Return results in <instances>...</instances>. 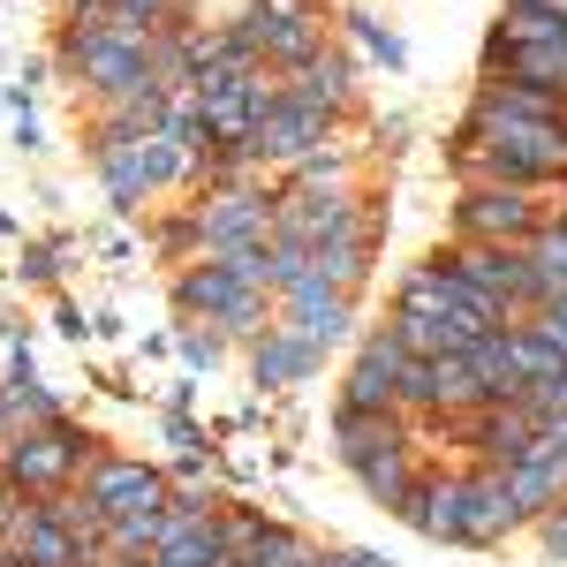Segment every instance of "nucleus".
<instances>
[{
    "label": "nucleus",
    "mask_w": 567,
    "mask_h": 567,
    "mask_svg": "<svg viewBox=\"0 0 567 567\" xmlns=\"http://www.w3.org/2000/svg\"><path fill=\"white\" fill-rule=\"evenodd\" d=\"M167 303H175L182 326H219L227 349H250V341H265V333L280 326V296H265V288H250V280H235V265H227V258L182 265L175 280H167Z\"/></svg>",
    "instance_id": "nucleus-1"
},
{
    "label": "nucleus",
    "mask_w": 567,
    "mask_h": 567,
    "mask_svg": "<svg viewBox=\"0 0 567 567\" xmlns=\"http://www.w3.org/2000/svg\"><path fill=\"white\" fill-rule=\"evenodd\" d=\"M553 219H560V189L454 182V205H446V243H499V250H529Z\"/></svg>",
    "instance_id": "nucleus-2"
},
{
    "label": "nucleus",
    "mask_w": 567,
    "mask_h": 567,
    "mask_svg": "<svg viewBox=\"0 0 567 567\" xmlns=\"http://www.w3.org/2000/svg\"><path fill=\"white\" fill-rule=\"evenodd\" d=\"M99 454H106V439L84 432L76 416H61V424H39V432H23L16 446H0V477L23 484L31 499H53V492H69V484L84 477Z\"/></svg>",
    "instance_id": "nucleus-3"
},
{
    "label": "nucleus",
    "mask_w": 567,
    "mask_h": 567,
    "mask_svg": "<svg viewBox=\"0 0 567 567\" xmlns=\"http://www.w3.org/2000/svg\"><path fill=\"white\" fill-rule=\"evenodd\" d=\"M250 45H258V61L272 76H296L303 61H318L326 45H333V8L326 0H243V16H235Z\"/></svg>",
    "instance_id": "nucleus-4"
},
{
    "label": "nucleus",
    "mask_w": 567,
    "mask_h": 567,
    "mask_svg": "<svg viewBox=\"0 0 567 567\" xmlns=\"http://www.w3.org/2000/svg\"><path fill=\"white\" fill-rule=\"evenodd\" d=\"M280 76L272 69H205L197 76V114H205V130H213V144L219 152H243L250 136H258V122L280 106Z\"/></svg>",
    "instance_id": "nucleus-5"
},
{
    "label": "nucleus",
    "mask_w": 567,
    "mask_h": 567,
    "mask_svg": "<svg viewBox=\"0 0 567 567\" xmlns=\"http://www.w3.org/2000/svg\"><path fill=\"white\" fill-rule=\"evenodd\" d=\"M386 310H424V318H470V326H499V310L484 303L477 288L446 265V250H424L416 265L393 272V296Z\"/></svg>",
    "instance_id": "nucleus-6"
},
{
    "label": "nucleus",
    "mask_w": 567,
    "mask_h": 567,
    "mask_svg": "<svg viewBox=\"0 0 567 567\" xmlns=\"http://www.w3.org/2000/svg\"><path fill=\"white\" fill-rule=\"evenodd\" d=\"M341 136H349V122H333V114H318V106H303V99L280 91V106L258 122V136H250L243 152L258 159L265 175H288V167H303L310 152H326V144H341Z\"/></svg>",
    "instance_id": "nucleus-7"
},
{
    "label": "nucleus",
    "mask_w": 567,
    "mask_h": 567,
    "mask_svg": "<svg viewBox=\"0 0 567 567\" xmlns=\"http://www.w3.org/2000/svg\"><path fill=\"white\" fill-rule=\"evenodd\" d=\"M272 189H205L189 197L197 205V235H205V258H235V250H265L272 243Z\"/></svg>",
    "instance_id": "nucleus-8"
},
{
    "label": "nucleus",
    "mask_w": 567,
    "mask_h": 567,
    "mask_svg": "<svg viewBox=\"0 0 567 567\" xmlns=\"http://www.w3.org/2000/svg\"><path fill=\"white\" fill-rule=\"evenodd\" d=\"M76 492L114 523V515H136V507H167L175 477H167V462H144V454H114V446H106L84 477H76Z\"/></svg>",
    "instance_id": "nucleus-9"
},
{
    "label": "nucleus",
    "mask_w": 567,
    "mask_h": 567,
    "mask_svg": "<svg viewBox=\"0 0 567 567\" xmlns=\"http://www.w3.org/2000/svg\"><path fill=\"white\" fill-rule=\"evenodd\" d=\"M401 363H409V349L393 341V326H363V333H355L349 371H341V393H333V409H349V416H393Z\"/></svg>",
    "instance_id": "nucleus-10"
},
{
    "label": "nucleus",
    "mask_w": 567,
    "mask_h": 567,
    "mask_svg": "<svg viewBox=\"0 0 567 567\" xmlns=\"http://www.w3.org/2000/svg\"><path fill=\"white\" fill-rule=\"evenodd\" d=\"M280 326L288 333H303L318 355H341L355 349V296H341V288H326V280H303L296 296H280Z\"/></svg>",
    "instance_id": "nucleus-11"
},
{
    "label": "nucleus",
    "mask_w": 567,
    "mask_h": 567,
    "mask_svg": "<svg viewBox=\"0 0 567 567\" xmlns=\"http://www.w3.org/2000/svg\"><path fill=\"white\" fill-rule=\"evenodd\" d=\"M288 99H303L318 114H333V122H355L363 114V61H355L349 45H326L318 61H303L296 76H280Z\"/></svg>",
    "instance_id": "nucleus-12"
},
{
    "label": "nucleus",
    "mask_w": 567,
    "mask_h": 567,
    "mask_svg": "<svg viewBox=\"0 0 567 567\" xmlns=\"http://www.w3.org/2000/svg\"><path fill=\"white\" fill-rule=\"evenodd\" d=\"M243 371H250V386H258V401H272V393H303V386H318L326 355L310 349L303 333L272 326L265 341H250V349H243Z\"/></svg>",
    "instance_id": "nucleus-13"
},
{
    "label": "nucleus",
    "mask_w": 567,
    "mask_h": 567,
    "mask_svg": "<svg viewBox=\"0 0 567 567\" xmlns=\"http://www.w3.org/2000/svg\"><path fill=\"white\" fill-rule=\"evenodd\" d=\"M333 31L349 39V53L363 61V69H386V76L409 69V39L393 31L386 16H371V8H341V23H333Z\"/></svg>",
    "instance_id": "nucleus-14"
},
{
    "label": "nucleus",
    "mask_w": 567,
    "mask_h": 567,
    "mask_svg": "<svg viewBox=\"0 0 567 567\" xmlns=\"http://www.w3.org/2000/svg\"><path fill=\"white\" fill-rule=\"evenodd\" d=\"M499 477H507V499H515V515H523V537H529V523H537V515H553V507L567 499V477L545 462V454H529V462L499 470Z\"/></svg>",
    "instance_id": "nucleus-15"
},
{
    "label": "nucleus",
    "mask_w": 567,
    "mask_h": 567,
    "mask_svg": "<svg viewBox=\"0 0 567 567\" xmlns=\"http://www.w3.org/2000/svg\"><path fill=\"white\" fill-rule=\"evenodd\" d=\"M462 355H470V371L484 379V393H492V401H523V371H515V326H492V333H477Z\"/></svg>",
    "instance_id": "nucleus-16"
},
{
    "label": "nucleus",
    "mask_w": 567,
    "mask_h": 567,
    "mask_svg": "<svg viewBox=\"0 0 567 567\" xmlns=\"http://www.w3.org/2000/svg\"><path fill=\"white\" fill-rule=\"evenodd\" d=\"M379 250H386V243H371V235H355V243H326V250H318V280L363 303V288L379 280Z\"/></svg>",
    "instance_id": "nucleus-17"
},
{
    "label": "nucleus",
    "mask_w": 567,
    "mask_h": 567,
    "mask_svg": "<svg viewBox=\"0 0 567 567\" xmlns=\"http://www.w3.org/2000/svg\"><path fill=\"white\" fill-rule=\"evenodd\" d=\"M69 258H76L69 235H23V243H16V288H45V296H61Z\"/></svg>",
    "instance_id": "nucleus-18"
},
{
    "label": "nucleus",
    "mask_w": 567,
    "mask_h": 567,
    "mask_svg": "<svg viewBox=\"0 0 567 567\" xmlns=\"http://www.w3.org/2000/svg\"><path fill=\"white\" fill-rule=\"evenodd\" d=\"M318 553H326V545H318L310 529H296V523H265L258 537L235 553V560H243V567H318Z\"/></svg>",
    "instance_id": "nucleus-19"
},
{
    "label": "nucleus",
    "mask_w": 567,
    "mask_h": 567,
    "mask_svg": "<svg viewBox=\"0 0 567 567\" xmlns=\"http://www.w3.org/2000/svg\"><path fill=\"white\" fill-rule=\"evenodd\" d=\"M523 258H529V303H537V310L560 303V296H567V235H560V227H545ZM537 310H529V318H537Z\"/></svg>",
    "instance_id": "nucleus-20"
},
{
    "label": "nucleus",
    "mask_w": 567,
    "mask_h": 567,
    "mask_svg": "<svg viewBox=\"0 0 567 567\" xmlns=\"http://www.w3.org/2000/svg\"><path fill=\"white\" fill-rule=\"evenodd\" d=\"M152 250H159V265H197L205 258V235H197V205H167V213L152 219V235H144Z\"/></svg>",
    "instance_id": "nucleus-21"
},
{
    "label": "nucleus",
    "mask_w": 567,
    "mask_h": 567,
    "mask_svg": "<svg viewBox=\"0 0 567 567\" xmlns=\"http://www.w3.org/2000/svg\"><path fill=\"white\" fill-rule=\"evenodd\" d=\"M432 379H439V416H470V409H492L484 379L470 371V355H432Z\"/></svg>",
    "instance_id": "nucleus-22"
},
{
    "label": "nucleus",
    "mask_w": 567,
    "mask_h": 567,
    "mask_svg": "<svg viewBox=\"0 0 567 567\" xmlns=\"http://www.w3.org/2000/svg\"><path fill=\"white\" fill-rule=\"evenodd\" d=\"M175 355H182V379H213L227 363V333L219 326H182L175 318Z\"/></svg>",
    "instance_id": "nucleus-23"
},
{
    "label": "nucleus",
    "mask_w": 567,
    "mask_h": 567,
    "mask_svg": "<svg viewBox=\"0 0 567 567\" xmlns=\"http://www.w3.org/2000/svg\"><path fill=\"white\" fill-rule=\"evenodd\" d=\"M265 265H272V296H296L303 280H318V250L296 243V235H272L265 243Z\"/></svg>",
    "instance_id": "nucleus-24"
},
{
    "label": "nucleus",
    "mask_w": 567,
    "mask_h": 567,
    "mask_svg": "<svg viewBox=\"0 0 567 567\" xmlns=\"http://www.w3.org/2000/svg\"><path fill=\"white\" fill-rule=\"evenodd\" d=\"M567 355L553 349V341H545V333H537V326H515V371H523V393L537 386V379H553V371H560Z\"/></svg>",
    "instance_id": "nucleus-25"
},
{
    "label": "nucleus",
    "mask_w": 567,
    "mask_h": 567,
    "mask_svg": "<svg viewBox=\"0 0 567 567\" xmlns=\"http://www.w3.org/2000/svg\"><path fill=\"white\" fill-rule=\"evenodd\" d=\"M265 523H272L265 507H250V499H227V507H219V537H227V553H243V545H250Z\"/></svg>",
    "instance_id": "nucleus-26"
},
{
    "label": "nucleus",
    "mask_w": 567,
    "mask_h": 567,
    "mask_svg": "<svg viewBox=\"0 0 567 567\" xmlns=\"http://www.w3.org/2000/svg\"><path fill=\"white\" fill-rule=\"evenodd\" d=\"M523 409L537 416V424H560V416H567V363L553 371V379H537V386L523 393Z\"/></svg>",
    "instance_id": "nucleus-27"
},
{
    "label": "nucleus",
    "mask_w": 567,
    "mask_h": 567,
    "mask_svg": "<svg viewBox=\"0 0 567 567\" xmlns=\"http://www.w3.org/2000/svg\"><path fill=\"white\" fill-rule=\"evenodd\" d=\"M159 439H167L175 454H213V439H205V424H197L189 409H167V416H159Z\"/></svg>",
    "instance_id": "nucleus-28"
},
{
    "label": "nucleus",
    "mask_w": 567,
    "mask_h": 567,
    "mask_svg": "<svg viewBox=\"0 0 567 567\" xmlns=\"http://www.w3.org/2000/svg\"><path fill=\"white\" fill-rule=\"evenodd\" d=\"M529 537H537L545 567H567V499L553 507V515H537V523H529Z\"/></svg>",
    "instance_id": "nucleus-29"
},
{
    "label": "nucleus",
    "mask_w": 567,
    "mask_h": 567,
    "mask_svg": "<svg viewBox=\"0 0 567 567\" xmlns=\"http://www.w3.org/2000/svg\"><path fill=\"white\" fill-rule=\"evenodd\" d=\"M31 507H39V499H31V492H23V484H8V477H0V545H8V537H16V529L31 523Z\"/></svg>",
    "instance_id": "nucleus-30"
},
{
    "label": "nucleus",
    "mask_w": 567,
    "mask_h": 567,
    "mask_svg": "<svg viewBox=\"0 0 567 567\" xmlns=\"http://www.w3.org/2000/svg\"><path fill=\"white\" fill-rule=\"evenodd\" d=\"M53 333H61V341H91V318H84L76 296H53Z\"/></svg>",
    "instance_id": "nucleus-31"
},
{
    "label": "nucleus",
    "mask_w": 567,
    "mask_h": 567,
    "mask_svg": "<svg viewBox=\"0 0 567 567\" xmlns=\"http://www.w3.org/2000/svg\"><path fill=\"white\" fill-rule=\"evenodd\" d=\"M8 144H16L23 159H39V152H45V122H39V114H8Z\"/></svg>",
    "instance_id": "nucleus-32"
},
{
    "label": "nucleus",
    "mask_w": 567,
    "mask_h": 567,
    "mask_svg": "<svg viewBox=\"0 0 567 567\" xmlns=\"http://www.w3.org/2000/svg\"><path fill=\"white\" fill-rule=\"evenodd\" d=\"M523 326H537V333H545V341H553V349L567 355V296H560V303H545L537 318H523Z\"/></svg>",
    "instance_id": "nucleus-33"
},
{
    "label": "nucleus",
    "mask_w": 567,
    "mask_h": 567,
    "mask_svg": "<svg viewBox=\"0 0 567 567\" xmlns=\"http://www.w3.org/2000/svg\"><path fill=\"white\" fill-rule=\"evenodd\" d=\"M318 567H393V560H386V553H363V545H326Z\"/></svg>",
    "instance_id": "nucleus-34"
},
{
    "label": "nucleus",
    "mask_w": 567,
    "mask_h": 567,
    "mask_svg": "<svg viewBox=\"0 0 567 567\" xmlns=\"http://www.w3.org/2000/svg\"><path fill=\"white\" fill-rule=\"evenodd\" d=\"M114 8H122L130 23H144V31H159V23L175 16V0H114Z\"/></svg>",
    "instance_id": "nucleus-35"
},
{
    "label": "nucleus",
    "mask_w": 567,
    "mask_h": 567,
    "mask_svg": "<svg viewBox=\"0 0 567 567\" xmlns=\"http://www.w3.org/2000/svg\"><path fill=\"white\" fill-rule=\"evenodd\" d=\"M537 454L567 477V416H560V424H537Z\"/></svg>",
    "instance_id": "nucleus-36"
},
{
    "label": "nucleus",
    "mask_w": 567,
    "mask_h": 567,
    "mask_svg": "<svg viewBox=\"0 0 567 567\" xmlns=\"http://www.w3.org/2000/svg\"><path fill=\"white\" fill-rule=\"evenodd\" d=\"M0 243H23V219L16 213H0Z\"/></svg>",
    "instance_id": "nucleus-37"
},
{
    "label": "nucleus",
    "mask_w": 567,
    "mask_h": 567,
    "mask_svg": "<svg viewBox=\"0 0 567 567\" xmlns=\"http://www.w3.org/2000/svg\"><path fill=\"white\" fill-rule=\"evenodd\" d=\"M553 227H560V235H567V189H560V219H553Z\"/></svg>",
    "instance_id": "nucleus-38"
},
{
    "label": "nucleus",
    "mask_w": 567,
    "mask_h": 567,
    "mask_svg": "<svg viewBox=\"0 0 567 567\" xmlns=\"http://www.w3.org/2000/svg\"><path fill=\"white\" fill-rule=\"evenodd\" d=\"M0 114H8V84H0Z\"/></svg>",
    "instance_id": "nucleus-39"
}]
</instances>
